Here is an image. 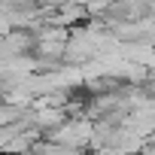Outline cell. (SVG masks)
Instances as JSON below:
<instances>
[{"mask_svg": "<svg viewBox=\"0 0 155 155\" xmlns=\"http://www.w3.org/2000/svg\"><path fill=\"white\" fill-rule=\"evenodd\" d=\"M91 134H94V125L88 119H73V122H61L58 128H52V143L82 152L85 146H91Z\"/></svg>", "mask_w": 155, "mask_h": 155, "instance_id": "1", "label": "cell"}, {"mask_svg": "<svg viewBox=\"0 0 155 155\" xmlns=\"http://www.w3.org/2000/svg\"><path fill=\"white\" fill-rule=\"evenodd\" d=\"M43 155H79V149H70V146H61V143H49L43 149Z\"/></svg>", "mask_w": 155, "mask_h": 155, "instance_id": "2", "label": "cell"}]
</instances>
